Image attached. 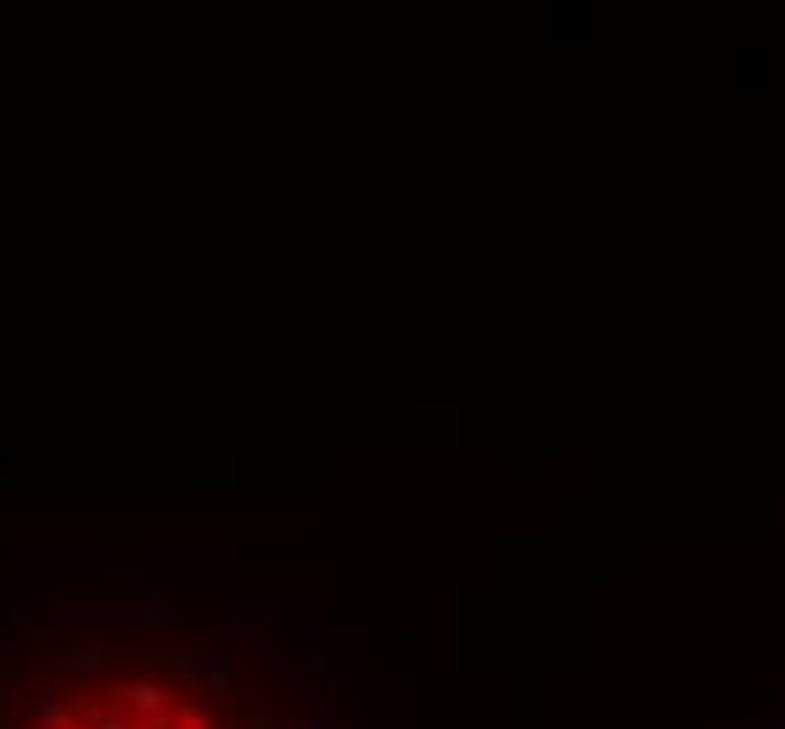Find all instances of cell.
<instances>
[{"label":"cell","mask_w":785,"mask_h":729,"mask_svg":"<svg viewBox=\"0 0 785 729\" xmlns=\"http://www.w3.org/2000/svg\"><path fill=\"white\" fill-rule=\"evenodd\" d=\"M118 696L135 707V718H163L169 713V690L157 685V679H135V685H118Z\"/></svg>","instance_id":"1"},{"label":"cell","mask_w":785,"mask_h":729,"mask_svg":"<svg viewBox=\"0 0 785 729\" xmlns=\"http://www.w3.org/2000/svg\"><path fill=\"white\" fill-rule=\"evenodd\" d=\"M174 724L180 729H208V713H202L197 701H186V707H174Z\"/></svg>","instance_id":"2"},{"label":"cell","mask_w":785,"mask_h":729,"mask_svg":"<svg viewBox=\"0 0 785 729\" xmlns=\"http://www.w3.org/2000/svg\"><path fill=\"white\" fill-rule=\"evenodd\" d=\"M62 724H68V707L45 701V707H40V729H62Z\"/></svg>","instance_id":"3"},{"label":"cell","mask_w":785,"mask_h":729,"mask_svg":"<svg viewBox=\"0 0 785 729\" xmlns=\"http://www.w3.org/2000/svg\"><path fill=\"white\" fill-rule=\"evenodd\" d=\"M135 729H163V718H135Z\"/></svg>","instance_id":"4"}]
</instances>
